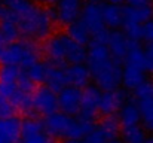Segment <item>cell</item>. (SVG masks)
<instances>
[{
	"label": "cell",
	"instance_id": "cell-1",
	"mask_svg": "<svg viewBox=\"0 0 153 143\" xmlns=\"http://www.w3.org/2000/svg\"><path fill=\"white\" fill-rule=\"evenodd\" d=\"M15 16H16L21 37L24 39L42 40L52 34L53 22H55L52 7H43L34 3L27 12Z\"/></svg>",
	"mask_w": 153,
	"mask_h": 143
},
{
	"label": "cell",
	"instance_id": "cell-2",
	"mask_svg": "<svg viewBox=\"0 0 153 143\" xmlns=\"http://www.w3.org/2000/svg\"><path fill=\"white\" fill-rule=\"evenodd\" d=\"M39 58L40 49L34 43V40L24 39L0 45V66L12 64L27 70L30 66L37 63Z\"/></svg>",
	"mask_w": 153,
	"mask_h": 143
},
{
	"label": "cell",
	"instance_id": "cell-3",
	"mask_svg": "<svg viewBox=\"0 0 153 143\" xmlns=\"http://www.w3.org/2000/svg\"><path fill=\"white\" fill-rule=\"evenodd\" d=\"M122 69L123 67L120 66V61L113 58L104 67L92 73V79L101 91L116 90L122 85Z\"/></svg>",
	"mask_w": 153,
	"mask_h": 143
},
{
	"label": "cell",
	"instance_id": "cell-4",
	"mask_svg": "<svg viewBox=\"0 0 153 143\" xmlns=\"http://www.w3.org/2000/svg\"><path fill=\"white\" fill-rule=\"evenodd\" d=\"M42 52L45 54L48 63L52 66H68L65 58V33H55L48 36L42 46Z\"/></svg>",
	"mask_w": 153,
	"mask_h": 143
},
{
	"label": "cell",
	"instance_id": "cell-5",
	"mask_svg": "<svg viewBox=\"0 0 153 143\" xmlns=\"http://www.w3.org/2000/svg\"><path fill=\"white\" fill-rule=\"evenodd\" d=\"M73 116L61 112V110H56L51 115L45 116L43 119V128H45V133L49 134L51 137H53L55 140L58 139H67L68 134H70V128H71V124H73Z\"/></svg>",
	"mask_w": 153,
	"mask_h": 143
},
{
	"label": "cell",
	"instance_id": "cell-6",
	"mask_svg": "<svg viewBox=\"0 0 153 143\" xmlns=\"http://www.w3.org/2000/svg\"><path fill=\"white\" fill-rule=\"evenodd\" d=\"M31 101H33V112L42 116H48L58 110V95L46 85L37 87L33 91Z\"/></svg>",
	"mask_w": 153,
	"mask_h": 143
},
{
	"label": "cell",
	"instance_id": "cell-7",
	"mask_svg": "<svg viewBox=\"0 0 153 143\" xmlns=\"http://www.w3.org/2000/svg\"><path fill=\"white\" fill-rule=\"evenodd\" d=\"M82 1L83 0H58L55 3V7H52L55 22L67 27L71 22L77 21L80 18L82 9H83Z\"/></svg>",
	"mask_w": 153,
	"mask_h": 143
},
{
	"label": "cell",
	"instance_id": "cell-8",
	"mask_svg": "<svg viewBox=\"0 0 153 143\" xmlns=\"http://www.w3.org/2000/svg\"><path fill=\"white\" fill-rule=\"evenodd\" d=\"M82 91L77 87L67 85L64 87L58 95V110L70 115V116H77L80 112V104H82Z\"/></svg>",
	"mask_w": 153,
	"mask_h": 143
},
{
	"label": "cell",
	"instance_id": "cell-9",
	"mask_svg": "<svg viewBox=\"0 0 153 143\" xmlns=\"http://www.w3.org/2000/svg\"><path fill=\"white\" fill-rule=\"evenodd\" d=\"M101 90L97 85H88L82 91V104H80V112L79 118L94 121L97 113H98V106H100V97H101Z\"/></svg>",
	"mask_w": 153,
	"mask_h": 143
},
{
	"label": "cell",
	"instance_id": "cell-10",
	"mask_svg": "<svg viewBox=\"0 0 153 143\" xmlns=\"http://www.w3.org/2000/svg\"><path fill=\"white\" fill-rule=\"evenodd\" d=\"M125 103H126V91L122 90L120 87L111 91H102L100 97L98 113H101L102 116L116 115Z\"/></svg>",
	"mask_w": 153,
	"mask_h": 143
},
{
	"label": "cell",
	"instance_id": "cell-11",
	"mask_svg": "<svg viewBox=\"0 0 153 143\" xmlns=\"http://www.w3.org/2000/svg\"><path fill=\"white\" fill-rule=\"evenodd\" d=\"M88 48V55H86V66L89 67L91 70V75L95 73L97 70H100L101 67H104L108 61L113 60L110 51L105 43H98V42H94L91 40Z\"/></svg>",
	"mask_w": 153,
	"mask_h": 143
},
{
	"label": "cell",
	"instance_id": "cell-12",
	"mask_svg": "<svg viewBox=\"0 0 153 143\" xmlns=\"http://www.w3.org/2000/svg\"><path fill=\"white\" fill-rule=\"evenodd\" d=\"M80 19L85 22V25L91 31V36L95 34L97 31L102 30L105 27L104 18H102V4L101 3H89V1H86V4H83Z\"/></svg>",
	"mask_w": 153,
	"mask_h": 143
},
{
	"label": "cell",
	"instance_id": "cell-13",
	"mask_svg": "<svg viewBox=\"0 0 153 143\" xmlns=\"http://www.w3.org/2000/svg\"><path fill=\"white\" fill-rule=\"evenodd\" d=\"M65 70V79H67V85H73L77 87L80 90L86 88L91 84L92 75L89 67L85 63H79V64H68L64 67Z\"/></svg>",
	"mask_w": 153,
	"mask_h": 143
},
{
	"label": "cell",
	"instance_id": "cell-14",
	"mask_svg": "<svg viewBox=\"0 0 153 143\" xmlns=\"http://www.w3.org/2000/svg\"><path fill=\"white\" fill-rule=\"evenodd\" d=\"M131 43H132V40L123 31H119L117 28L110 30V36H108V40H107V48H108V51H110V54L114 60H119V61L125 60Z\"/></svg>",
	"mask_w": 153,
	"mask_h": 143
},
{
	"label": "cell",
	"instance_id": "cell-15",
	"mask_svg": "<svg viewBox=\"0 0 153 143\" xmlns=\"http://www.w3.org/2000/svg\"><path fill=\"white\" fill-rule=\"evenodd\" d=\"M0 139L3 143H19L21 119L15 115L0 118Z\"/></svg>",
	"mask_w": 153,
	"mask_h": 143
},
{
	"label": "cell",
	"instance_id": "cell-16",
	"mask_svg": "<svg viewBox=\"0 0 153 143\" xmlns=\"http://www.w3.org/2000/svg\"><path fill=\"white\" fill-rule=\"evenodd\" d=\"M146 81V72L143 67L126 63L122 69V85L126 90H135L138 85H141Z\"/></svg>",
	"mask_w": 153,
	"mask_h": 143
},
{
	"label": "cell",
	"instance_id": "cell-17",
	"mask_svg": "<svg viewBox=\"0 0 153 143\" xmlns=\"http://www.w3.org/2000/svg\"><path fill=\"white\" fill-rule=\"evenodd\" d=\"M117 119L122 127L138 125L141 122V112H140L138 104L134 101H126L117 112Z\"/></svg>",
	"mask_w": 153,
	"mask_h": 143
},
{
	"label": "cell",
	"instance_id": "cell-18",
	"mask_svg": "<svg viewBox=\"0 0 153 143\" xmlns=\"http://www.w3.org/2000/svg\"><path fill=\"white\" fill-rule=\"evenodd\" d=\"M86 55H88V48H86V45H82V43L74 42L65 33V58H67V64L85 63L86 61Z\"/></svg>",
	"mask_w": 153,
	"mask_h": 143
},
{
	"label": "cell",
	"instance_id": "cell-19",
	"mask_svg": "<svg viewBox=\"0 0 153 143\" xmlns=\"http://www.w3.org/2000/svg\"><path fill=\"white\" fill-rule=\"evenodd\" d=\"M102 18L104 24L110 30H116L122 27L123 24V10L120 4H113V3H105L102 4Z\"/></svg>",
	"mask_w": 153,
	"mask_h": 143
},
{
	"label": "cell",
	"instance_id": "cell-20",
	"mask_svg": "<svg viewBox=\"0 0 153 143\" xmlns=\"http://www.w3.org/2000/svg\"><path fill=\"white\" fill-rule=\"evenodd\" d=\"M0 31H1V36H3V40L6 43H10V42H15L21 37V33H19V27H18V22H16V16L12 13V12H6L4 18L0 21Z\"/></svg>",
	"mask_w": 153,
	"mask_h": 143
},
{
	"label": "cell",
	"instance_id": "cell-21",
	"mask_svg": "<svg viewBox=\"0 0 153 143\" xmlns=\"http://www.w3.org/2000/svg\"><path fill=\"white\" fill-rule=\"evenodd\" d=\"M65 33L68 34L70 39H73L74 42L77 43H82V45H88L92 39L91 36V31L88 30V27L85 25V22L79 18L77 21L71 22L70 25H67V30Z\"/></svg>",
	"mask_w": 153,
	"mask_h": 143
},
{
	"label": "cell",
	"instance_id": "cell-22",
	"mask_svg": "<svg viewBox=\"0 0 153 143\" xmlns=\"http://www.w3.org/2000/svg\"><path fill=\"white\" fill-rule=\"evenodd\" d=\"M45 85L53 90L55 93H59L64 87H67V79H65V70L64 67H58V66H49L48 70V76L45 81Z\"/></svg>",
	"mask_w": 153,
	"mask_h": 143
},
{
	"label": "cell",
	"instance_id": "cell-23",
	"mask_svg": "<svg viewBox=\"0 0 153 143\" xmlns=\"http://www.w3.org/2000/svg\"><path fill=\"white\" fill-rule=\"evenodd\" d=\"M123 19L137 21V22H146L147 19L153 18V6H141V7H132V6H123Z\"/></svg>",
	"mask_w": 153,
	"mask_h": 143
},
{
	"label": "cell",
	"instance_id": "cell-24",
	"mask_svg": "<svg viewBox=\"0 0 153 143\" xmlns=\"http://www.w3.org/2000/svg\"><path fill=\"white\" fill-rule=\"evenodd\" d=\"M97 125H98V128L102 131V134L105 136L107 140L117 137V134L120 133V122H119V119H117L114 115L104 116V119L100 121Z\"/></svg>",
	"mask_w": 153,
	"mask_h": 143
},
{
	"label": "cell",
	"instance_id": "cell-25",
	"mask_svg": "<svg viewBox=\"0 0 153 143\" xmlns=\"http://www.w3.org/2000/svg\"><path fill=\"white\" fill-rule=\"evenodd\" d=\"M49 63L48 61H37L33 66H30L27 69V75L28 78L34 82V84H45L46 76H48V70H49Z\"/></svg>",
	"mask_w": 153,
	"mask_h": 143
},
{
	"label": "cell",
	"instance_id": "cell-26",
	"mask_svg": "<svg viewBox=\"0 0 153 143\" xmlns=\"http://www.w3.org/2000/svg\"><path fill=\"white\" fill-rule=\"evenodd\" d=\"M43 121L37 119L36 116H27L25 119L21 121V137H28V136H34L39 133H43Z\"/></svg>",
	"mask_w": 153,
	"mask_h": 143
},
{
	"label": "cell",
	"instance_id": "cell-27",
	"mask_svg": "<svg viewBox=\"0 0 153 143\" xmlns=\"http://www.w3.org/2000/svg\"><path fill=\"white\" fill-rule=\"evenodd\" d=\"M147 139V134L143 127L132 125V127H123L122 130V140L123 143H144Z\"/></svg>",
	"mask_w": 153,
	"mask_h": 143
},
{
	"label": "cell",
	"instance_id": "cell-28",
	"mask_svg": "<svg viewBox=\"0 0 153 143\" xmlns=\"http://www.w3.org/2000/svg\"><path fill=\"white\" fill-rule=\"evenodd\" d=\"M137 104L140 107L141 112V122L143 125L150 130L153 124V97H147V98H140L137 100Z\"/></svg>",
	"mask_w": 153,
	"mask_h": 143
},
{
	"label": "cell",
	"instance_id": "cell-29",
	"mask_svg": "<svg viewBox=\"0 0 153 143\" xmlns=\"http://www.w3.org/2000/svg\"><path fill=\"white\" fill-rule=\"evenodd\" d=\"M1 3L13 15H21L34 4V0H1Z\"/></svg>",
	"mask_w": 153,
	"mask_h": 143
},
{
	"label": "cell",
	"instance_id": "cell-30",
	"mask_svg": "<svg viewBox=\"0 0 153 143\" xmlns=\"http://www.w3.org/2000/svg\"><path fill=\"white\" fill-rule=\"evenodd\" d=\"M144 55H146V49L138 45V42L132 40L131 46H129V51L126 54V63H131V64H135V66H140L143 67V61H144Z\"/></svg>",
	"mask_w": 153,
	"mask_h": 143
},
{
	"label": "cell",
	"instance_id": "cell-31",
	"mask_svg": "<svg viewBox=\"0 0 153 143\" xmlns=\"http://www.w3.org/2000/svg\"><path fill=\"white\" fill-rule=\"evenodd\" d=\"M122 28H123V33H125L131 40H135V42L141 40V22L123 19Z\"/></svg>",
	"mask_w": 153,
	"mask_h": 143
},
{
	"label": "cell",
	"instance_id": "cell-32",
	"mask_svg": "<svg viewBox=\"0 0 153 143\" xmlns=\"http://www.w3.org/2000/svg\"><path fill=\"white\" fill-rule=\"evenodd\" d=\"M134 94H135V98H137V100L153 97V81H147V79H146L141 85H138V87L134 90Z\"/></svg>",
	"mask_w": 153,
	"mask_h": 143
},
{
	"label": "cell",
	"instance_id": "cell-33",
	"mask_svg": "<svg viewBox=\"0 0 153 143\" xmlns=\"http://www.w3.org/2000/svg\"><path fill=\"white\" fill-rule=\"evenodd\" d=\"M83 140H85V143H105L107 142L105 136L102 134V131L98 128L97 124H95L94 128H92V130L83 137Z\"/></svg>",
	"mask_w": 153,
	"mask_h": 143
},
{
	"label": "cell",
	"instance_id": "cell-34",
	"mask_svg": "<svg viewBox=\"0 0 153 143\" xmlns=\"http://www.w3.org/2000/svg\"><path fill=\"white\" fill-rule=\"evenodd\" d=\"M19 143H56V142H55L53 137H51L49 134H46L43 131V133H39V134H34V136L21 137Z\"/></svg>",
	"mask_w": 153,
	"mask_h": 143
},
{
	"label": "cell",
	"instance_id": "cell-35",
	"mask_svg": "<svg viewBox=\"0 0 153 143\" xmlns=\"http://www.w3.org/2000/svg\"><path fill=\"white\" fill-rule=\"evenodd\" d=\"M13 113H15V109H13L10 100L0 94V118H6V116H10Z\"/></svg>",
	"mask_w": 153,
	"mask_h": 143
},
{
	"label": "cell",
	"instance_id": "cell-36",
	"mask_svg": "<svg viewBox=\"0 0 153 143\" xmlns=\"http://www.w3.org/2000/svg\"><path fill=\"white\" fill-rule=\"evenodd\" d=\"M141 39L146 40L147 43L153 40V18L141 24Z\"/></svg>",
	"mask_w": 153,
	"mask_h": 143
},
{
	"label": "cell",
	"instance_id": "cell-37",
	"mask_svg": "<svg viewBox=\"0 0 153 143\" xmlns=\"http://www.w3.org/2000/svg\"><path fill=\"white\" fill-rule=\"evenodd\" d=\"M108 36H110V28L104 27L102 30L97 31L95 34H92V40H94V42H98V43H105V45H107Z\"/></svg>",
	"mask_w": 153,
	"mask_h": 143
},
{
	"label": "cell",
	"instance_id": "cell-38",
	"mask_svg": "<svg viewBox=\"0 0 153 143\" xmlns=\"http://www.w3.org/2000/svg\"><path fill=\"white\" fill-rule=\"evenodd\" d=\"M143 69H144V72H147V73H153V55L149 54L147 51H146V55H144Z\"/></svg>",
	"mask_w": 153,
	"mask_h": 143
},
{
	"label": "cell",
	"instance_id": "cell-39",
	"mask_svg": "<svg viewBox=\"0 0 153 143\" xmlns=\"http://www.w3.org/2000/svg\"><path fill=\"white\" fill-rule=\"evenodd\" d=\"M153 0H125V3L128 6H132V7H141V6H149L152 4Z\"/></svg>",
	"mask_w": 153,
	"mask_h": 143
},
{
	"label": "cell",
	"instance_id": "cell-40",
	"mask_svg": "<svg viewBox=\"0 0 153 143\" xmlns=\"http://www.w3.org/2000/svg\"><path fill=\"white\" fill-rule=\"evenodd\" d=\"M6 12H7V9H6V7H4V4H3V3L0 1V21H1V19L4 18Z\"/></svg>",
	"mask_w": 153,
	"mask_h": 143
},
{
	"label": "cell",
	"instance_id": "cell-41",
	"mask_svg": "<svg viewBox=\"0 0 153 143\" xmlns=\"http://www.w3.org/2000/svg\"><path fill=\"white\" fill-rule=\"evenodd\" d=\"M62 143H85L83 139H64Z\"/></svg>",
	"mask_w": 153,
	"mask_h": 143
},
{
	"label": "cell",
	"instance_id": "cell-42",
	"mask_svg": "<svg viewBox=\"0 0 153 143\" xmlns=\"http://www.w3.org/2000/svg\"><path fill=\"white\" fill-rule=\"evenodd\" d=\"M34 1H37V3H43V4H49V6H52V4H55L58 0H34Z\"/></svg>",
	"mask_w": 153,
	"mask_h": 143
},
{
	"label": "cell",
	"instance_id": "cell-43",
	"mask_svg": "<svg viewBox=\"0 0 153 143\" xmlns=\"http://www.w3.org/2000/svg\"><path fill=\"white\" fill-rule=\"evenodd\" d=\"M105 3H113V4H122V3H125V0H105Z\"/></svg>",
	"mask_w": 153,
	"mask_h": 143
},
{
	"label": "cell",
	"instance_id": "cell-44",
	"mask_svg": "<svg viewBox=\"0 0 153 143\" xmlns=\"http://www.w3.org/2000/svg\"><path fill=\"white\" fill-rule=\"evenodd\" d=\"M105 143H123L122 139H119V137H114V139H110V140H107Z\"/></svg>",
	"mask_w": 153,
	"mask_h": 143
},
{
	"label": "cell",
	"instance_id": "cell-45",
	"mask_svg": "<svg viewBox=\"0 0 153 143\" xmlns=\"http://www.w3.org/2000/svg\"><path fill=\"white\" fill-rule=\"evenodd\" d=\"M146 51H147L149 54H152L153 55V40L152 42H149V45H147V48H146Z\"/></svg>",
	"mask_w": 153,
	"mask_h": 143
},
{
	"label": "cell",
	"instance_id": "cell-46",
	"mask_svg": "<svg viewBox=\"0 0 153 143\" xmlns=\"http://www.w3.org/2000/svg\"><path fill=\"white\" fill-rule=\"evenodd\" d=\"M144 143H153V136H149V137L146 139V142Z\"/></svg>",
	"mask_w": 153,
	"mask_h": 143
},
{
	"label": "cell",
	"instance_id": "cell-47",
	"mask_svg": "<svg viewBox=\"0 0 153 143\" xmlns=\"http://www.w3.org/2000/svg\"><path fill=\"white\" fill-rule=\"evenodd\" d=\"M86 1H89V3H100L101 0H86Z\"/></svg>",
	"mask_w": 153,
	"mask_h": 143
},
{
	"label": "cell",
	"instance_id": "cell-48",
	"mask_svg": "<svg viewBox=\"0 0 153 143\" xmlns=\"http://www.w3.org/2000/svg\"><path fill=\"white\" fill-rule=\"evenodd\" d=\"M1 43H6V42L3 40V36H1V31H0V45H1Z\"/></svg>",
	"mask_w": 153,
	"mask_h": 143
},
{
	"label": "cell",
	"instance_id": "cell-49",
	"mask_svg": "<svg viewBox=\"0 0 153 143\" xmlns=\"http://www.w3.org/2000/svg\"><path fill=\"white\" fill-rule=\"evenodd\" d=\"M150 131H153V124H152V127H150Z\"/></svg>",
	"mask_w": 153,
	"mask_h": 143
}]
</instances>
